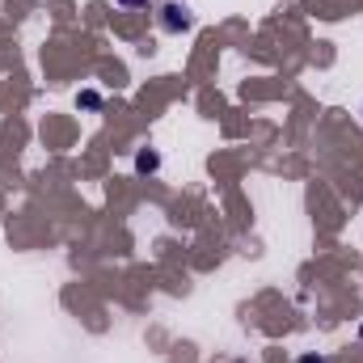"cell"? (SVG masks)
<instances>
[{"label":"cell","instance_id":"6","mask_svg":"<svg viewBox=\"0 0 363 363\" xmlns=\"http://www.w3.org/2000/svg\"><path fill=\"white\" fill-rule=\"evenodd\" d=\"M359 338H363V325H359Z\"/></svg>","mask_w":363,"mask_h":363},{"label":"cell","instance_id":"3","mask_svg":"<svg viewBox=\"0 0 363 363\" xmlns=\"http://www.w3.org/2000/svg\"><path fill=\"white\" fill-rule=\"evenodd\" d=\"M118 4H123V9H131V13H135V9H144V13L152 9V0H118Z\"/></svg>","mask_w":363,"mask_h":363},{"label":"cell","instance_id":"4","mask_svg":"<svg viewBox=\"0 0 363 363\" xmlns=\"http://www.w3.org/2000/svg\"><path fill=\"white\" fill-rule=\"evenodd\" d=\"M81 106H89V110H97V106H101V97H97V93H81Z\"/></svg>","mask_w":363,"mask_h":363},{"label":"cell","instance_id":"1","mask_svg":"<svg viewBox=\"0 0 363 363\" xmlns=\"http://www.w3.org/2000/svg\"><path fill=\"white\" fill-rule=\"evenodd\" d=\"M157 26L165 34H190L194 30V9L186 0H165V4H157Z\"/></svg>","mask_w":363,"mask_h":363},{"label":"cell","instance_id":"5","mask_svg":"<svg viewBox=\"0 0 363 363\" xmlns=\"http://www.w3.org/2000/svg\"><path fill=\"white\" fill-rule=\"evenodd\" d=\"M296 363H325V355H300Z\"/></svg>","mask_w":363,"mask_h":363},{"label":"cell","instance_id":"2","mask_svg":"<svg viewBox=\"0 0 363 363\" xmlns=\"http://www.w3.org/2000/svg\"><path fill=\"white\" fill-rule=\"evenodd\" d=\"M135 169H140V174H157V169H161V157H157L152 148H144V152L135 157Z\"/></svg>","mask_w":363,"mask_h":363}]
</instances>
